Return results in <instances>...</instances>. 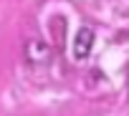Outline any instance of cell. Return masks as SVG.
<instances>
[{
  "label": "cell",
  "mask_w": 129,
  "mask_h": 116,
  "mask_svg": "<svg viewBox=\"0 0 129 116\" xmlns=\"http://www.w3.org/2000/svg\"><path fill=\"white\" fill-rule=\"evenodd\" d=\"M23 58L30 66H46L51 61V45L43 38H30L23 45Z\"/></svg>",
  "instance_id": "1"
},
{
  "label": "cell",
  "mask_w": 129,
  "mask_h": 116,
  "mask_svg": "<svg viewBox=\"0 0 129 116\" xmlns=\"http://www.w3.org/2000/svg\"><path fill=\"white\" fill-rule=\"evenodd\" d=\"M91 48H94V28L91 25H81L79 33H76V40H74V55H76V61L89 58Z\"/></svg>",
  "instance_id": "2"
}]
</instances>
